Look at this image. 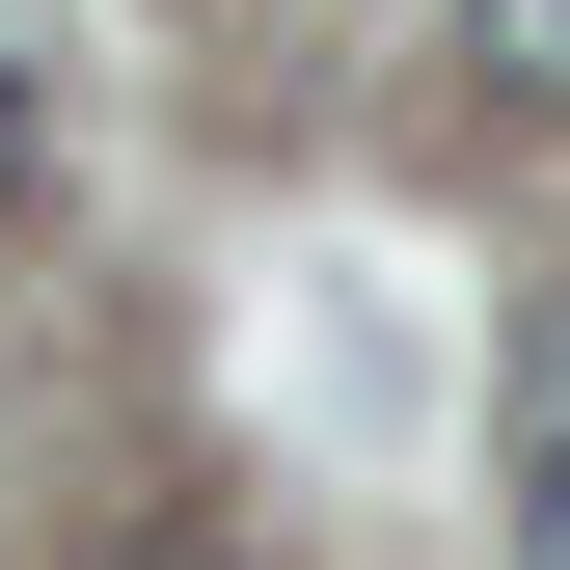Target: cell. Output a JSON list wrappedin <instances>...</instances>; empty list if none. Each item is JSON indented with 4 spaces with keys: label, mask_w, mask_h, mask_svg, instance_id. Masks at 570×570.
<instances>
[{
    "label": "cell",
    "mask_w": 570,
    "mask_h": 570,
    "mask_svg": "<svg viewBox=\"0 0 570 570\" xmlns=\"http://www.w3.org/2000/svg\"><path fill=\"white\" fill-rule=\"evenodd\" d=\"M517 570H570V407H517Z\"/></svg>",
    "instance_id": "obj_2"
},
{
    "label": "cell",
    "mask_w": 570,
    "mask_h": 570,
    "mask_svg": "<svg viewBox=\"0 0 570 570\" xmlns=\"http://www.w3.org/2000/svg\"><path fill=\"white\" fill-rule=\"evenodd\" d=\"M28 164H55V82H28V55H0V218H28Z\"/></svg>",
    "instance_id": "obj_3"
},
{
    "label": "cell",
    "mask_w": 570,
    "mask_h": 570,
    "mask_svg": "<svg viewBox=\"0 0 570 570\" xmlns=\"http://www.w3.org/2000/svg\"><path fill=\"white\" fill-rule=\"evenodd\" d=\"M109 570H218V543H109Z\"/></svg>",
    "instance_id": "obj_4"
},
{
    "label": "cell",
    "mask_w": 570,
    "mask_h": 570,
    "mask_svg": "<svg viewBox=\"0 0 570 570\" xmlns=\"http://www.w3.org/2000/svg\"><path fill=\"white\" fill-rule=\"evenodd\" d=\"M462 109H517V136H570V0H462Z\"/></svg>",
    "instance_id": "obj_1"
}]
</instances>
